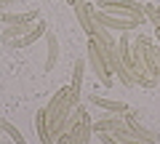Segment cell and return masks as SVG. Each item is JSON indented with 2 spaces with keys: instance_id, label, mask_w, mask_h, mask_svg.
<instances>
[{
  "instance_id": "21",
  "label": "cell",
  "mask_w": 160,
  "mask_h": 144,
  "mask_svg": "<svg viewBox=\"0 0 160 144\" xmlns=\"http://www.w3.org/2000/svg\"><path fill=\"white\" fill-rule=\"evenodd\" d=\"M158 11H160V6H158Z\"/></svg>"
},
{
  "instance_id": "1",
  "label": "cell",
  "mask_w": 160,
  "mask_h": 144,
  "mask_svg": "<svg viewBox=\"0 0 160 144\" xmlns=\"http://www.w3.org/2000/svg\"><path fill=\"white\" fill-rule=\"evenodd\" d=\"M118 56L128 75L139 83L142 88H158L160 83V48L152 46L147 35H123L118 40Z\"/></svg>"
},
{
  "instance_id": "13",
  "label": "cell",
  "mask_w": 160,
  "mask_h": 144,
  "mask_svg": "<svg viewBox=\"0 0 160 144\" xmlns=\"http://www.w3.org/2000/svg\"><path fill=\"white\" fill-rule=\"evenodd\" d=\"M35 126H38V136L43 144H53L51 133H48V120H46V110H40L38 115H35Z\"/></svg>"
},
{
  "instance_id": "22",
  "label": "cell",
  "mask_w": 160,
  "mask_h": 144,
  "mask_svg": "<svg viewBox=\"0 0 160 144\" xmlns=\"http://www.w3.org/2000/svg\"><path fill=\"white\" fill-rule=\"evenodd\" d=\"M158 86H160V83H158Z\"/></svg>"
},
{
  "instance_id": "18",
  "label": "cell",
  "mask_w": 160,
  "mask_h": 144,
  "mask_svg": "<svg viewBox=\"0 0 160 144\" xmlns=\"http://www.w3.org/2000/svg\"><path fill=\"white\" fill-rule=\"evenodd\" d=\"M13 0H0V8H6V6H11Z\"/></svg>"
},
{
  "instance_id": "9",
  "label": "cell",
  "mask_w": 160,
  "mask_h": 144,
  "mask_svg": "<svg viewBox=\"0 0 160 144\" xmlns=\"http://www.w3.org/2000/svg\"><path fill=\"white\" fill-rule=\"evenodd\" d=\"M88 102H91L93 107H102V110L109 112V115H126V112H128V104H126V102L104 99V96H99V93H91V96H88Z\"/></svg>"
},
{
  "instance_id": "20",
  "label": "cell",
  "mask_w": 160,
  "mask_h": 144,
  "mask_svg": "<svg viewBox=\"0 0 160 144\" xmlns=\"http://www.w3.org/2000/svg\"><path fill=\"white\" fill-rule=\"evenodd\" d=\"M158 40H160V29H158Z\"/></svg>"
},
{
  "instance_id": "15",
  "label": "cell",
  "mask_w": 160,
  "mask_h": 144,
  "mask_svg": "<svg viewBox=\"0 0 160 144\" xmlns=\"http://www.w3.org/2000/svg\"><path fill=\"white\" fill-rule=\"evenodd\" d=\"M112 136L118 139L120 144H147L144 139H139L136 133H131L128 128H118V131H112Z\"/></svg>"
},
{
  "instance_id": "16",
  "label": "cell",
  "mask_w": 160,
  "mask_h": 144,
  "mask_svg": "<svg viewBox=\"0 0 160 144\" xmlns=\"http://www.w3.org/2000/svg\"><path fill=\"white\" fill-rule=\"evenodd\" d=\"M0 131H6L8 136L13 139V144H27V142H24V136H22V133H19V128L13 126L11 120H0Z\"/></svg>"
},
{
  "instance_id": "12",
  "label": "cell",
  "mask_w": 160,
  "mask_h": 144,
  "mask_svg": "<svg viewBox=\"0 0 160 144\" xmlns=\"http://www.w3.org/2000/svg\"><path fill=\"white\" fill-rule=\"evenodd\" d=\"M83 69H86V62L78 59L75 62V72H72V86H69V93H72L75 102H80V86H83Z\"/></svg>"
},
{
  "instance_id": "4",
  "label": "cell",
  "mask_w": 160,
  "mask_h": 144,
  "mask_svg": "<svg viewBox=\"0 0 160 144\" xmlns=\"http://www.w3.org/2000/svg\"><path fill=\"white\" fill-rule=\"evenodd\" d=\"M86 56H88V64H91L96 80L102 83V86H112V72H109V64H107V59H104L102 48H99V40H96V37H88Z\"/></svg>"
},
{
  "instance_id": "2",
  "label": "cell",
  "mask_w": 160,
  "mask_h": 144,
  "mask_svg": "<svg viewBox=\"0 0 160 144\" xmlns=\"http://www.w3.org/2000/svg\"><path fill=\"white\" fill-rule=\"evenodd\" d=\"M75 107H78V102H75L72 93H69V86L59 88V91L53 93V99L48 102V107H46V120H48V133H51V139L62 136V133L67 131Z\"/></svg>"
},
{
  "instance_id": "7",
  "label": "cell",
  "mask_w": 160,
  "mask_h": 144,
  "mask_svg": "<svg viewBox=\"0 0 160 144\" xmlns=\"http://www.w3.org/2000/svg\"><path fill=\"white\" fill-rule=\"evenodd\" d=\"M123 120H126V128H128L131 133H136V136H139V139H144L147 144H158V139H160V136H158L155 131H149V128H144L142 123L136 120V112L128 110L126 115H123Z\"/></svg>"
},
{
  "instance_id": "5",
  "label": "cell",
  "mask_w": 160,
  "mask_h": 144,
  "mask_svg": "<svg viewBox=\"0 0 160 144\" xmlns=\"http://www.w3.org/2000/svg\"><path fill=\"white\" fill-rule=\"evenodd\" d=\"M96 8H102V11H115V13H128V16L144 22V6H139L136 0H99Z\"/></svg>"
},
{
  "instance_id": "8",
  "label": "cell",
  "mask_w": 160,
  "mask_h": 144,
  "mask_svg": "<svg viewBox=\"0 0 160 144\" xmlns=\"http://www.w3.org/2000/svg\"><path fill=\"white\" fill-rule=\"evenodd\" d=\"M0 22H6L8 27H24V24L40 22V11H38V8L24 11V13H6V11H0Z\"/></svg>"
},
{
  "instance_id": "17",
  "label": "cell",
  "mask_w": 160,
  "mask_h": 144,
  "mask_svg": "<svg viewBox=\"0 0 160 144\" xmlns=\"http://www.w3.org/2000/svg\"><path fill=\"white\" fill-rule=\"evenodd\" d=\"M56 144H67V133H62V136H56Z\"/></svg>"
},
{
  "instance_id": "10",
  "label": "cell",
  "mask_w": 160,
  "mask_h": 144,
  "mask_svg": "<svg viewBox=\"0 0 160 144\" xmlns=\"http://www.w3.org/2000/svg\"><path fill=\"white\" fill-rule=\"evenodd\" d=\"M46 32H48V27H46V22L40 19V22H35L32 32L24 35V37H19V40H13V43H11V48H29L35 40H38V37H46Z\"/></svg>"
},
{
  "instance_id": "3",
  "label": "cell",
  "mask_w": 160,
  "mask_h": 144,
  "mask_svg": "<svg viewBox=\"0 0 160 144\" xmlns=\"http://www.w3.org/2000/svg\"><path fill=\"white\" fill-rule=\"evenodd\" d=\"M93 22L104 29H120V32H131L139 29V19L128 16V13H115V11H102V8H93Z\"/></svg>"
},
{
  "instance_id": "6",
  "label": "cell",
  "mask_w": 160,
  "mask_h": 144,
  "mask_svg": "<svg viewBox=\"0 0 160 144\" xmlns=\"http://www.w3.org/2000/svg\"><path fill=\"white\" fill-rule=\"evenodd\" d=\"M72 8H75V16H78L80 27L86 29V35H88V37H93V35H96V29H99V24L93 22V6H88L86 0H75Z\"/></svg>"
},
{
  "instance_id": "19",
  "label": "cell",
  "mask_w": 160,
  "mask_h": 144,
  "mask_svg": "<svg viewBox=\"0 0 160 144\" xmlns=\"http://www.w3.org/2000/svg\"><path fill=\"white\" fill-rule=\"evenodd\" d=\"M67 3H69V6H72V3H75V0H67Z\"/></svg>"
},
{
  "instance_id": "11",
  "label": "cell",
  "mask_w": 160,
  "mask_h": 144,
  "mask_svg": "<svg viewBox=\"0 0 160 144\" xmlns=\"http://www.w3.org/2000/svg\"><path fill=\"white\" fill-rule=\"evenodd\" d=\"M46 43H48V56H46V72H51L53 64L59 62V40L56 35H53V29H48L46 32Z\"/></svg>"
},
{
  "instance_id": "14",
  "label": "cell",
  "mask_w": 160,
  "mask_h": 144,
  "mask_svg": "<svg viewBox=\"0 0 160 144\" xmlns=\"http://www.w3.org/2000/svg\"><path fill=\"white\" fill-rule=\"evenodd\" d=\"M29 32H32V24H24V27H8V29H3V40L13 43V40H19V37H24V35H29Z\"/></svg>"
}]
</instances>
